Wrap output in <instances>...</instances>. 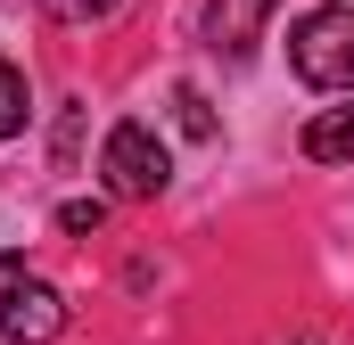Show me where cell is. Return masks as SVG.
<instances>
[{
  "mask_svg": "<svg viewBox=\"0 0 354 345\" xmlns=\"http://www.w3.org/2000/svg\"><path fill=\"white\" fill-rule=\"evenodd\" d=\"M41 8H50L58 25H99V17H115L124 0H41Z\"/></svg>",
  "mask_w": 354,
  "mask_h": 345,
  "instance_id": "obj_9",
  "label": "cell"
},
{
  "mask_svg": "<svg viewBox=\"0 0 354 345\" xmlns=\"http://www.w3.org/2000/svg\"><path fill=\"white\" fill-rule=\"evenodd\" d=\"M99 172H107V189H115V197H157V189L174 181V157H165V140H157L140 115H124V124L107 132Z\"/></svg>",
  "mask_w": 354,
  "mask_h": 345,
  "instance_id": "obj_3",
  "label": "cell"
},
{
  "mask_svg": "<svg viewBox=\"0 0 354 345\" xmlns=\"http://www.w3.org/2000/svg\"><path fill=\"white\" fill-rule=\"evenodd\" d=\"M66 329V296L50 288V279H33L25 255H0V337L17 345H41Z\"/></svg>",
  "mask_w": 354,
  "mask_h": 345,
  "instance_id": "obj_2",
  "label": "cell"
},
{
  "mask_svg": "<svg viewBox=\"0 0 354 345\" xmlns=\"http://www.w3.org/2000/svg\"><path fill=\"white\" fill-rule=\"evenodd\" d=\"M305 157H313V165L354 157V107H322V115L305 124Z\"/></svg>",
  "mask_w": 354,
  "mask_h": 345,
  "instance_id": "obj_5",
  "label": "cell"
},
{
  "mask_svg": "<svg viewBox=\"0 0 354 345\" xmlns=\"http://www.w3.org/2000/svg\"><path fill=\"white\" fill-rule=\"evenodd\" d=\"M288 66L313 90H354V8H305L288 25Z\"/></svg>",
  "mask_w": 354,
  "mask_h": 345,
  "instance_id": "obj_1",
  "label": "cell"
},
{
  "mask_svg": "<svg viewBox=\"0 0 354 345\" xmlns=\"http://www.w3.org/2000/svg\"><path fill=\"white\" fill-rule=\"evenodd\" d=\"M99 222H107V206H99V197H66V206H58V230H66V239H91Z\"/></svg>",
  "mask_w": 354,
  "mask_h": 345,
  "instance_id": "obj_8",
  "label": "cell"
},
{
  "mask_svg": "<svg viewBox=\"0 0 354 345\" xmlns=\"http://www.w3.org/2000/svg\"><path fill=\"white\" fill-rule=\"evenodd\" d=\"M174 115H181L189 140H214V107H206V90H198V83H174Z\"/></svg>",
  "mask_w": 354,
  "mask_h": 345,
  "instance_id": "obj_7",
  "label": "cell"
},
{
  "mask_svg": "<svg viewBox=\"0 0 354 345\" xmlns=\"http://www.w3.org/2000/svg\"><path fill=\"white\" fill-rule=\"evenodd\" d=\"M25 115H33V99H25V75L0 58V140H17V132H25Z\"/></svg>",
  "mask_w": 354,
  "mask_h": 345,
  "instance_id": "obj_6",
  "label": "cell"
},
{
  "mask_svg": "<svg viewBox=\"0 0 354 345\" xmlns=\"http://www.w3.org/2000/svg\"><path fill=\"white\" fill-rule=\"evenodd\" d=\"M264 8H272V0H206V41H214L223 58H248V50H256Z\"/></svg>",
  "mask_w": 354,
  "mask_h": 345,
  "instance_id": "obj_4",
  "label": "cell"
}]
</instances>
